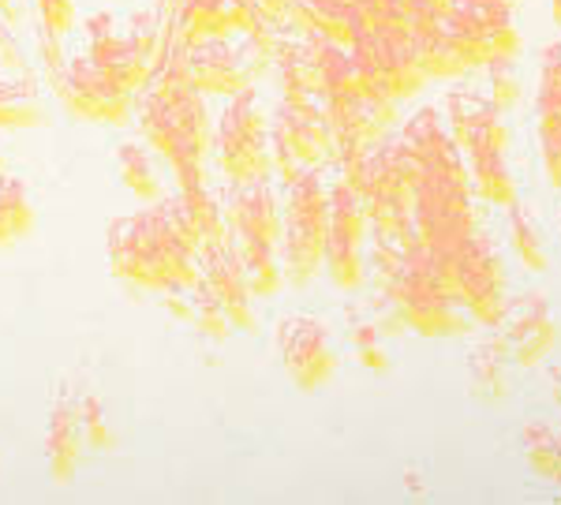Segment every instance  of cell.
<instances>
[{"label": "cell", "mask_w": 561, "mask_h": 505, "mask_svg": "<svg viewBox=\"0 0 561 505\" xmlns=\"http://www.w3.org/2000/svg\"><path fill=\"white\" fill-rule=\"evenodd\" d=\"M142 135L161 158H169L180 192L203 187V161L210 154V120L203 90L187 76V60H173L142 105Z\"/></svg>", "instance_id": "3957f363"}, {"label": "cell", "mask_w": 561, "mask_h": 505, "mask_svg": "<svg viewBox=\"0 0 561 505\" xmlns=\"http://www.w3.org/2000/svg\"><path fill=\"white\" fill-rule=\"evenodd\" d=\"M364 94L375 102H409L431 83L412 49V34H356L348 45Z\"/></svg>", "instance_id": "ba28073f"}, {"label": "cell", "mask_w": 561, "mask_h": 505, "mask_svg": "<svg viewBox=\"0 0 561 505\" xmlns=\"http://www.w3.org/2000/svg\"><path fill=\"white\" fill-rule=\"evenodd\" d=\"M352 348H356V359L370 371H389V356L382 352V341H378V326L375 322H359L352 330Z\"/></svg>", "instance_id": "8d00e7d4"}, {"label": "cell", "mask_w": 561, "mask_h": 505, "mask_svg": "<svg viewBox=\"0 0 561 505\" xmlns=\"http://www.w3.org/2000/svg\"><path fill=\"white\" fill-rule=\"evenodd\" d=\"M356 34H409L412 0H356L348 4Z\"/></svg>", "instance_id": "484cf974"}, {"label": "cell", "mask_w": 561, "mask_h": 505, "mask_svg": "<svg viewBox=\"0 0 561 505\" xmlns=\"http://www.w3.org/2000/svg\"><path fill=\"white\" fill-rule=\"evenodd\" d=\"M285 20L293 23V31H300L304 38L307 34H319V38L341 45V49H348V45L356 42L352 12L341 0H293Z\"/></svg>", "instance_id": "7402d4cb"}, {"label": "cell", "mask_w": 561, "mask_h": 505, "mask_svg": "<svg viewBox=\"0 0 561 505\" xmlns=\"http://www.w3.org/2000/svg\"><path fill=\"white\" fill-rule=\"evenodd\" d=\"M116 169H121V180H124V187H128V192H135L139 198H150V203L165 198V195H161L158 165H153V158L142 147H135V142H124V147L116 150Z\"/></svg>", "instance_id": "f1b7e54d"}, {"label": "cell", "mask_w": 561, "mask_h": 505, "mask_svg": "<svg viewBox=\"0 0 561 505\" xmlns=\"http://www.w3.org/2000/svg\"><path fill=\"white\" fill-rule=\"evenodd\" d=\"M187 76L203 94L232 97L251 87V68L225 38H203L187 53Z\"/></svg>", "instance_id": "ffe728a7"}, {"label": "cell", "mask_w": 561, "mask_h": 505, "mask_svg": "<svg viewBox=\"0 0 561 505\" xmlns=\"http://www.w3.org/2000/svg\"><path fill=\"white\" fill-rule=\"evenodd\" d=\"M550 15H554L558 31H561V0H550Z\"/></svg>", "instance_id": "60d3db41"}, {"label": "cell", "mask_w": 561, "mask_h": 505, "mask_svg": "<svg viewBox=\"0 0 561 505\" xmlns=\"http://www.w3.org/2000/svg\"><path fill=\"white\" fill-rule=\"evenodd\" d=\"M180 198H184V206H187V214H192L198 237H203V248H206V243L232 240L229 225H225V210L217 206V198L206 192V187H187V192H180Z\"/></svg>", "instance_id": "4dcf8cb0"}, {"label": "cell", "mask_w": 561, "mask_h": 505, "mask_svg": "<svg viewBox=\"0 0 561 505\" xmlns=\"http://www.w3.org/2000/svg\"><path fill=\"white\" fill-rule=\"evenodd\" d=\"M270 116L262 110V97L255 90H240L232 94V105L221 116L217 128V165L237 184H255L270 173Z\"/></svg>", "instance_id": "30bf717a"}, {"label": "cell", "mask_w": 561, "mask_h": 505, "mask_svg": "<svg viewBox=\"0 0 561 505\" xmlns=\"http://www.w3.org/2000/svg\"><path fill=\"white\" fill-rule=\"evenodd\" d=\"M486 97L497 105L502 113H513L520 105V97H524V83H520V76L513 71V65H505V60H497V65L486 68Z\"/></svg>", "instance_id": "e575fe53"}, {"label": "cell", "mask_w": 561, "mask_h": 505, "mask_svg": "<svg viewBox=\"0 0 561 505\" xmlns=\"http://www.w3.org/2000/svg\"><path fill=\"white\" fill-rule=\"evenodd\" d=\"M325 229H330V184L322 169H304L288 184L280 210V274L293 288H311L325 263Z\"/></svg>", "instance_id": "5b68a950"}, {"label": "cell", "mask_w": 561, "mask_h": 505, "mask_svg": "<svg viewBox=\"0 0 561 505\" xmlns=\"http://www.w3.org/2000/svg\"><path fill=\"white\" fill-rule=\"evenodd\" d=\"M330 158H337L330 124H325L322 102H280V110L270 120V169L285 184H293L304 169H322Z\"/></svg>", "instance_id": "9c48e42d"}, {"label": "cell", "mask_w": 561, "mask_h": 505, "mask_svg": "<svg viewBox=\"0 0 561 505\" xmlns=\"http://www.w3.org/2000/svg\"><path fill=\"white\" fill-rule=\"evenodd\" d=\"M38 12L53 34H65L76 23V4L71 0H38Z\"/></svg>", "instance_id": "f35d334b"}, {"label": "cell", "mask_w": 561, "mask_h": 505, "mask_svg": "<svg viewBox=\"0 0 561 505\" xmlns=\"http://www.w3.org/2000/svg\"><path fill=\"white\" fill-rule=\"evenodd\" d=\"M87 34H90V60H94L113 83H121L124 90H135L147 79L150 57L128 38V34L121 38V34L113 31V15H94V20L87 23Z\"/></svg>", "instance_id": "d6986e66"}, {"label": "cell", "mask_w": 561, "mask_h": 505, "mask_svg": "<svg viewBox=\"0 0 561 505\" xmlns=\"http://www.w3.org/2000/svg\"><path fill=\"white\" fill-rule=\"evenodd\" d=\"M108 269L121 282L150 292H192L198 285V251L169 229L158 206L108 225Z\"/></svg>", "instance_id": "277c9868"}, {"label": "cell", "mask_w": 561, "mask_h": 505, "mask_svg": "<svg viewBox=\"0 0 561 505\" xmlns=\"http://www.w3.org/2000/svg\"><path fill=\"white\" fill-rule=\"evenodd\" d=\"M79 449H83V427H79V409L71 404H57L49 420V438H45V454H49L53 480L68 483L79 464Z\"/></svg>", "instance_id": "603a6c76"}, {"label": "cell", "mask_w": 561, "mask_h": 505, "mask_svg": "<svg viewBox=\"0 0 561 505\" xmlns=\"http://www.w3.org/2000/svg\"><path fill=\"white\" fill-rule=\"evenodd\" d=\"M225 225H229V237L240 243H280V203L274 187L266 180L255 184H240V192L221 206Z\"/></svg>", "instance_id": "e0dca14e"}, {"label": "cell", "mask_w": 561, "mask_h": 505, "mask_svg": "<svg viewBox=\"0 0 561 505\" xmlns=\"http://www.w3.org/2000/svg\"><path fill=\"white\" fill-rule=\"evenodd\" d=\"M536 120L561 124V38L550 42L539 57V90H536Z\"/></svg>", "instance_id": "f546056e"}, {"label": "cell", "mask_w": 561, "mask_h": 505, "mask_svg": "<svg viewBox=\"0 0 561 505\" xmlns=\"http://www.w3.org/2000/svg\"><path fill=\"white\" fill-rule=\"evenodd\" d=\"M554 483L561 486V427H558V472H554Z\"/></svg>", "instance_id": "b9f144b4"}, {"label": "cell", "mask_w": 561, "mask_h": 505, "mask_svg": "<svg viewBox=\"0 0 561 505\" xmlns=\"http://www.w3.org/2000/svg\"><path fill=\"white\" fill-rule=\"evenodd\" d=\"M184 26L195 42L225 38V34H232L225 0H184Z\"/></svg>", "instance_id": "1f68e13d"}, {"label": "cell", "mask_w": 561, "mask_h": 505, "mask_svg": "<svg viewBox=\"0 0 561 505\" xmlns=\"http://www.w3.org/2000/svg\"><path fill=\"white\" fill-rule=\"evenodd\" d=\"M442 120H446L460 158H465L468 184H472V195L479 203L497 206V210L517 206L520 192L517 176L510 169L513 131L505 113L486 94H479V90L457 87L442 102Z\"/></svg>", "instance_id": "7a4b0ae2"}, {"label": "cell", "mask_w": 561, "mask_h": 505, "mask_svg": "<svg viewBox=\"0 0 561 505\" xmlns=\"http://www.w3.org/2000/svg\"><path fill=\"white\" fill-rule=\"evenodd\" d=\"M367 210L345 180L330 184V229H325L322 269L341 292H359L367 282Z\"/></svg>", "instance_id": "7c38bea8"}, {"label": "cell", "mask_w": 561, "mask_h": 505, "mask_svg": "<svg viewBox=\"0 0 561 505\" xmlns=\"http://www.w3.org/2000/svg\"><path fill=\"white\" fill-rule=\"evenodd\" d=\"M457 296L460 308L479 330L502 326L505 303H510V277H505L502 248L491 232L476 229L457 259Z\"/></svg>", "instance_id": "8fae6325"}, {"label": "cell", "mask_w": 561, "mask_h": 505, "mask_svg": "<svg viewBox=\"0 0 561 505\" xmlns=\"http://www.w3.org/2000/svg\"><path fill=\"white\" fill-rule=\"evenodd\" d=\"M412 49L415 57H420V68L427 71V79H438V83H460V79L476 76L472 68H468V60L460 57V49L454 45L446 31V20H438V15H431L427 8H420L412 0Z\"/></svg>", "instance_id": "ac0fdd59"}, {"label": "cell", "mask_w": 561, "mask_h": 505, "mask_svg": "<svg viewBox=\"0 0 561 505\" xmlns=\"http://www.w3.org/2000/svg\"><path fill=\"white\" fill-rule=\"evenodd\" d=\"M468 386H472V397L486 404H502L513 393L510 345L497 330H486V337L468 352Z\"/></svg>", "instance_id": "44dd1931"}, {"label": "cell", "mask_w": 561, "mask_h": 505, "mask_svg": "<svg viewBox=\"0 0 561 505\" xmlns=\"http://www.w3.org/2000/svg\"><path fill=\"white\" fill-rule=\"evenodd\" d=\"M232 243H237L243 282H248L251 296H255V300H274L280 292V285H285L277 248H270V243H240V240H232Z\"/></svg>", "instance_id": "cb8c5ba5"}, {"label": "cell", "mask_w": 561, "mask_h": 505, "mask_svg": "<svg viewBox=\"0 0 561 505\" xmlns=\"http://www.w3.org/2000/svg\"><path fill=\"white\" fill-rule=\"evenodd\" d=\"M536 150L542 161V173H547V184L561 192V124L536 120Z\"/></svg>", "instance_id": "d590c367"}, {"label": "cell", "mask_w": 561, "mask_h": 505, "mask_svg": "<svg viewBox=\"0 0 561 505\" xmlns=\"http://www.w3.org/2000/svg\"><path fill=\"white\" fill-rule=\"evenodd\" d=\"M420 8H427L431 15H438V20H446L449 15V8H454V0H415Z\"/></svg>", "instance_id": "ab89813d"}, {"label": "cell", "mask_w": 561, "mask_h": 505, "mask_svg": "<svg viewBox=\"0 0 561 505\" xmlns=\"http://www.w3.org/2000/svg\"><path fill=\"white\" fill-rule=\"evenodd\" d=\"M497 333H502L505 345H510V359L517 367H524V371L547 364L550 352L558 345V322H554V311H550V300L539 288L513 296V300L505 303Z\"/></svg>", "instance_id": "5bb4252c"}, {"label": "cell", "mask_w": 561, "mask_h": 505, "mask_svg": "<svg viewBox=\"0 0 561 505\" xmlns=\"http://www.w3.org/2000/svg\"><path fill=\"white\" fill-rule=\"evenodd\" d=\"M446 31L472 71H486L497 60L517 65L524 49L513 0H454Z\"/></svg>", "instance_id": "52a82bcc"}, {"label": "cell", "mask_w": 561, "mask_h": 505, "mask_svg": "<svg viewBox=\"0 0 561 505\" xmlns=\"http://www.w3.org/2000/svg\"><path fill=\"white\" fill-rule=\"evenodd\" d=\"M34 232V203L23 180L0 173V248H12L15 240Z\"/></svg>", "instance_id": "d4e9b609"}, {"label": "cell", "mask_w": 561, "mask_h": 505, "mask_svg": "<svg viewBox=\"0 0 561 505\" xmlns=\"http://www.w3.org/2000/svg\"><path fill=\"white\" fill-rule=\"evenodd\" d=\"M79 427H83L87 441H94V446H108L113 441V431H108V423L102 416V404L98 401H83V409H79Z\"/></svg>", "instance_id": "74e56055"}, {"label": "cell", "mask_w": 561, "mask_h": 505, "mask_svg": "<svg viewBox=\"0 0 561 505\" xmlns=\"http://www.w3.org/2000/svg\"><path fill=\"white\" fill-rule=\"evenodd\" d=\"M510 251L520 259V266L528 269V274H547L550 259H547V248H542L536 214L524 203L510 206Z\"/></svg>", "instance_id": "4316f807"}, {"label": "cell", "mask_w": 561, "mask_h": 505, "mask_svg": "<svg viewBox=\"0 0 561 505\" xmlns=\"http://www.w3.org/2000/svg\"><path fill=\"white\" fill-rule=\"evenodd\" d=\"M520 441H524V461H528L531 475L554 483V472H558V427L554 423H547V420L524 423Z\"/></svg>", "instance_id": "83f0119b"}, {"label": "cell", "mask_w": 561, "mask_h": 505, "mask_svg": "<svg viewBox=\"0 0 561 505\" xmlns=\"http://www.w3.org/2000/svg\"><path fill=\"white\" fill-rule=\"evenodd\" d=\"M277 352L296 390H322L337 375V352L325 322L311 314H288L277 322Z\"/></svg>", "instance_id": "4fadbf2b"}, {"label": "cell", "mask_w": 561, "mask_h": 505, "mask_svg": "<svg viewBox=\"0 0 561 505\" xmlns=\"http://www.w3.org/2000/svg\"><path fill=\"white\" fill-rule=\"evenodd\" d=\"M57 94L76 116L102 124H124L131 116L128 90L105 76L90 57H79L57 76Z\"/></svg>", "instance_id": "9a60e30c"}, {"label": "cell", "mask_w": 561, "mask_h": 505, "mask_svg": "<svg viewBox=\"0 0 561 505\" xmlns=\"http://www.w3.org/2000/svg\"><path fill=\"white\" fill-rule=\"evenodd\" d=\"M198 285L214 296L217 303L229 314L232 326L240 330H255V296H251L248 282H243V266L237 255V243L225 240V243H206L198 251Z\"/></svg>", "instance_id": "2e32d148"}, {"label": "cell", "mask_w": 561, "mask_h": 505, "mask_svg": "<svg viewBox=\"0 0 561 505\" xmlns=\"http://www.w3.org/2000/svg\"><path fill=\"white\" fill-rule=\"evenodd\" d=\"M397 135L404 139L415 169H420L412 203L415 240L431 255H460L479 229V214L465 158L442 120V110H420L401 124Z\"/></svg>", "instance_id": "6da1fadb"}, {"label": "cell", "mask_w": 561, "mask_h": 505, "mask_svg": "<svg viewBox=\"0 0 561 505\" xmlns=\"http://www.w3.org/2000/svg\"><path fill=\"white\" fill-rule=\"evenodd\" d=\"M42 120V105L26 83H0V128H31Z\"/></svg>", "instance_id": "d6a6232c"}, {"label": "cell", "mask_w": 561, "mask_h": 505, "mask_svg": "<svg viewBox=\"0 0 561 505\" xmlns=\"http://www.w3.org/2000/svg\"><path fill=\"white\" fill-rule=\"evenodd\" d=\"M389 300L397 303L404 326L415 330L420 337H465L468 326H472L465 308L438 285L431 269V251L420 240H412L401 251V269H397Z\"/></svg>", "instance_id": "8992f818"}, {"label": "cell", "mask_w": 561, "mask_h": 505, "mask_svg": "<svg viewBox=\"0 0 561 505\" xmlns=\"http://www.w3.org/2000/svg\"><path fill=\"white\" fill-rule=\"evenodd\" d=\"M187 300H192V322L206 333V337H214V341L229 337V330H232L229 314H225V308L206 292L203 285H195L192 292H187Z\"/></svg>", "instance_id": "836d02e7"}]
</instances>
